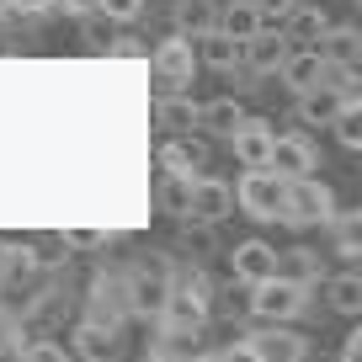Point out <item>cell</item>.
Instances as JSON below:
<instances>
[{
  "mask_svg": "<svg viewBox=\"0 0 362 362\" xmlns=\"http://www.w3.org/2000/svg\"><path fill=\"white\" fill-rule=\"evenodd\" d=\"M283 192H288V181L272 165H245V176H240V187H235V203H240L245 218L272 224V218L283 214Z\"/></svg>",
  "mask_w": 362,
  "mask_h": 362,
  "instance_id": "6da1fadb",
  "label": "cell"
},
{
  "mask_svg": "<svg viewBox=\"0 0 362 362\" xmlns=\"http://www.w3.org/2000/svg\"><path fill=\"white\" fill-rule=\"evenodd\" d=\"M240 357H250V362H304L309 357V341L298 336V330H288V325H277V320H261V330H250V336H240ZM229 351V357H235Z\"/></svg>",
  "mask_w": 362,
  "mask_h": 362,
  "instance_id": "7a4b0ae2",
  "label": "cell"
},
{
  "mask_svg": "<svg viewBox=\"0 0 362 362\" xmlns=\"http://www.w3.org/2000/svg\"><path fill=\"white\" fill-rule=\"evenodd\" d=\"M304 293H309V283H293V277H283V272H272V277L250 283V315L288 325L293 315H304Z\"/></svg>",
  "mask_w": 362,
  "mask_h": 362,
  "instance_id": "3957f363",
  "label": "cell"
},
{
  "mask_svg": "<svg viewBox=\"0 0 362 362\" xmlns=\"http://www.w3.org/2000/svg\"><path fill=\"white\" fill-rule=\"evenodd\" d=\"M336 214V192H330L325 181L315 176H298L288 181V192H283V224H325V218Z\"/></svg>",
  "mask_w": 362,
  "mask_h": 362,
  "instance_id": "277c9868",
  "label": "cell"
},
{
  "mask_svg": "<svg viewBox=\"0 0 362 362\" xmlns=\"http://www.w3.org/2000/svg\"><path fill=\"white\" fill-rule=\"evenodd\" d=\"M160 320H165V336H197L208 325L203 283H170L165 304H160Z\"/></svg>",
  "mask_w": 362,
  "mask_h": 362,
  "instance_id": "5b68a950",
  "label": "cell"
},
{
  "mask_svg": "<svg viewBox=\"0 0 362 362\" xmlns=\"http://www.w3.org/2000/svg\"><path fill=\"white\" fill-rule=\"evenodd\" d=\"M149 64H155V75L165 80L170 90H181V86H192V69H197V54H192V37L187 33H176V37H165V43L149 54Z\"/></svg>",
  "mask_w": 362,
  "mask_h": 362,
  "instance_id": "8992f818",
  "label": "cell"
},
{
  "mask_svg": "<svg viewBox=\"0 0 362 362\" xmlns=\"http://www.w3.org/2000/svg\"><path fill=\"white\" fill-rule=\"evenodd\" d=\"M229 208H235V192H229L218 176H203V170H197L192 197H187V218H192V224H218V218H229Z\"/></svg>",
  "mask_w": 362,
  "mask_h": 362,
  "instance_id": "52a82bcc",
  "label": "cell"
},
{
  "mask_svg": "<svg viewBox=\"0 0 362 362\" xmlns=\"http://www.w3.org/2000/svg\"><path fill=\"white\" fill-rule=\"evenodd\" d=\"M267 165L277 170V176H283V181L315 176V149H309V139H298V134H272Z\"/></svg>",
  "mask_w": 362,
  "mask_h": 362,
  "instance_id": "ba28073f",
  "label": "cell"
},
{
  "mask_svg": "<svg viewBox=\"0 0 362 362\" xmlns=\"http://www.w3.org/2000/svg\"><path fill=\"white\" fill-rule=\"evenodd\" d=\"M288 33H272L267 22L256 27V33L245 37V43H240V59H245L250 69H256V75H277V64H283V54H288Z\"/></svg>",
  "mask_w": 362,
  "mask_h": 362,
  "instance_id": "9c48e42d",
  "label": "cell"
},
{
  "mask_svg": "<svg viewBox=\"0 0 362 362\" xmlns=\"http://www.w3.org/2000/svg\"><path fill=\"white\" fill-rule=\"evenodd\" d=\"M165 293H170V267L155 261V267H144L134 283H128V309H134V315H160Z\"/></svg>",
  "mask_w": 362,
  "mask_h": 362,
  "instance_id": "30bf717a",
  "label": "cell"
},
{
  "mask_svg": "<svg viewBox=\"0 0 362 362\" xmlns=\"http://www.w3.org/2000/svg\"><path fill=\"white\" fill-rule=\"evenodd\" d=\"M272 134L277 128L267 123V117H240L235 128H229V144H235V155H240V165H267V149H272Z\"/></svg>",
  "mask_w": 362,
  "mask_h": 362,
  "instance_id": "8fae6325",
  "label": "cell"
},
{
  "mask_svg": "<svg viewBox=\"0 0 362 362\" xmlns=\"http://www.w3.org/2000/svg\"><path fill=\"white\" fill-rule=\"evenodd\" d=\"M229 267H235L240 283H261V277L277 272V250H272L267 240H240V245L229 250Z\"/></svg>",
  "mask_w": 362,
  "mask_h": 362,
  "instance_id": "7c38bea8",
  "label": "cell"
},
{
  "mask_svg": "<svg viewBox=\"0 0 362 362\" xmlns=\"http://www.w3.org/2000/svg\"><path fill=\"white\" fill-rule=\"evenodd\" d=\"M293 96H298V117H304L309 128H330L341 107L357 102V96H341V90H330V86H309V90H293Z\"/></svg>",
  "mask_w": 362,
  "mask_h": 362,
  "instance_id": "4fadbf2b",
  "label": "cell"
},
{
  "mask_svg": "<svg viewBox=\"0 0 362 362\" xmlns=\"http://www.w3.org/2000/svg\"><path fill=\"white\" fill-rule=\"evenodd\" d=\"M69 351L86 357V362H102V357H112V351H117V330L102 325V320H80L75 336H69Z\"/></svg>",
  "mask_w": 362,
  "mask_h": 362,
  "instance_id": "5bb4252c",
  "label": "cell"
},
{
  "mask_svg": "<svg viewBox=\"0 0 362 362\" xmlns=\"http://www.w3.org/2000/svg\"><path fill=\"white\" fill-rule=\"evenodd\" d=\"M320 48H288L283 54V64H277V75H283V86L288 90H309V86H320Z\"/></svg>",
  "mask_w": 362,
  "mask_h": 362,
  "instance_id": "9a60e30c",
  "label": "cell"
},
{
  "mask_svg": "<svg viewBox=\"0 0 362 362\" xmlns=\"http://www.w3.org/2000/svg\"><path fill=\"white\" fill-rule=\"evenodd\" d=\"M288 43H298V48H320V37H325V27H330V16L320 11V6H288Z\"/></svg>",
  "mask_w": 362,
  "mask_h": 362,
  "instance_id": "2e32d148",
  "label": "cell"
},
{
  "mask_svg": "<svg viewBox=\"0 0 362 362\" xmlns=\"http://www.w3.org/2000/svg\"><path fill=\"white\" fill-rule=\"evenodd\" d=\"M160 165L165 170H208V139H170V144H160Z\"/></svg>",
  "mask_w": 362,
  "mask_h": 362,
  "instance_id": "e0dca14e",
  "label": "cell"
},
{
  "mask_svg": "<svg viewBox=\"0 0 362 362\" xmlns=\"http://www.w3.org/2000/svg\"><path fill=\"white\" fill-rule=\"evenodd\" d=\"M214 27H218V33H229L235 43H245V37L261 27V11L250 6V0H229L224 11H214Z\"/></svg>",
  "mask_w": 362,
  "mask_h": 362,
  "instance_id": "ac0fdd59",
  "label": "cell"
},
{
  "mask_svg": "<svg viewBox=\"0 0 362 362\" xmlns=\"http://www.w3.org/2000/svg\"><path fill=\"white\" fill-rule=\"evenodd\" d=\"M320 54H325V59H341V64H362V33H357L351 22L325 27V37H320Z\"/></svg>",
  "mask_w": 362,
  "mask_h": 362,
  "instance_id": "d6986e66",
  "label": "cell"
},
{
  "mask_svg": "<svg viewBox=\"0 0 362 362\" xmlns=\"http://www.w3.org/2000/svg\"><path fill=\"white\" fill-rule=\"evenodd\" d=\"M197 43H203V64H208V69H224V75H229V69L240 64V43H235L229 33H218V27H208Z\"/></svg>",
  "mask_w": 362,
  "mask_h": 362,
  "instance_id": "ffe728a7",
  "label": "cell"
},
{
  "mask_svg": "<svg viewBox=\"0 0 362 362\" xmlns=\"http://www.w3.org/2000/svg\"><path fill=\"white\" fill-rule=\"evenodd\" d=\"M325 298L336 315H362V277L357 272H341V277H330L325 283Z\"/></svg>",
  "mask_w": 362,
  "mask_h": 362,
  "instance_id": "44dd1931",
  "label": "cell"
},
{
  "mask_svg": "<svg viewBox=\"0 0 362 362\" xmlns=\"http://www.w3.org/2000/svg\"><path fill=\"white\" fill-rule=\"evenodd\" d=\"M330 240H336V256H362V214H330Z\"/></svg>",
  "mask_w": 362,
  "mask_h": 362,
  "instance_id": "7402d4cb",
  "label": "cell"
},
{
  "mask_svg": "<svg viewBox=\"0 0 362 362\" xmlns=\"http://www.w3.org/2000/svg\"><path fill=\"white\" fill-rule=\"evenodd\" d=\"M240 102L235 96H218V102H208V107H197V128H208V134H229V128L240 123Z\"/></svg>",
  "mask_w": 362,
  "mask_h": 362,
  "instance_id": "603a6c76",
  "label": "cell"
},
{
  "mask_svg": "<svg viewBox=\"0 0 362 362\" xmlns=\"http://www.w3.org/2000/svg\"><path fill=\"white\" fill-rule=\"evenodd\" d=\"M283 277H293V283H320V250H309V245H293V250H283Z\"/></svg>",
  "mask_w": 362,
  "mask_h": 362,
  "instance_id": "cb8c5ba5",
  "label": "cell"
},
{
  "mask_svg": "<svg viewBox=\"0 0 362 362\" xmlns=\"http://www.w3.org/2000/svg\"><path fill=\"white\" fill-rule=\"evenodd\" d=\"M192 176L197 170H165V187H160V203L176 218H187V197H192Z\"/></svg>",
  "mask_w": 362,
  "mask_h": 362,
  "instance_id": "d4e9b609",
  "label": "cell"
},
{
  "mask_svg": "<svg viewBox=\"0 0 362 362\" xmlns=\"http://www.w3.org/2000/svg\"><path fill=\"white\" fill-rule=\"evenodd\" d=\"M155 117H160V128H197V107L187 102V96H165V102H155Z\"/></svg>",
  "mask_w": 362,
  "mask_h": 362,
  "instance_id": "484cf974",
  "label": "cell"
},
{
  "mask_svg": "<svg viewBox=\"0 0 362 362\" xmlns=\"http://www.w3.org/2000/svg\"><path fill=\"white\" fill-rule=\"evenodd\" d=\"M320 86L341 90V96H357V64H341V59H320Z\"/></svg>",
  "mask_w": 362,
  "mask_h": 362,
  "instance_id": "4316f807",
  "label": "cell"
},
{
  "mask_svg": "<svg viewBox=\"0 0 362 362\" xmlns=\"http://www.w3.org/2000/svg\"><path fill=\"white\" fill-rule=\"evenodd\" d=\"M33 267H37V256L33 250H16V245H6L0 250V283H22V277H33Z\"/></svg>",
  "mask_w": 362,
  "mask_h": 362,
  "instance_id": "83f0119b",
  "label": "cell"
},
{
  "mask_svg": "<svg viewBox=\"0 0 362 362\" xmlns=\"http://www.w3.org/2000/svg\"><path fill=\"white\" fill-rule=\"evenodd\" d=\"M176 22H181V33L203 37L208 27H214V6H208V0H181V6H176Z\"/></svg>",
  "mask_w": 362,
  "mask_h": 362,
  "instance_id": "f1b7e54d",
  "label": "cell"
},
{
  "mask_svg": "<svg viewBox=\"0 0 362 362\" xmlns=\"http://www.w3.org/2000/svg\"><path fill=\"white\" fill-rule=\"evenodd\" d=\"M96 11H102L107 22H134V16L144 11V0H96Z\"/></svg>",
  "mask_w": 362,
  "mask_h": 362,
  "instance_id": "f546056e",
  "label": "cell"
},
{
  "mask_svg": "<svg viewBox=\"0 0 362 362\" xmlns=\"http://www.w3.org/2000/svg\"><path fill=\"white\" fill-rule=\"evenodd\" d=\"M64 245L69 250H96V245H107V235H96V229H64Z\"/></svg>",
  "mask_w": 362,
  "mask_h": 362,
  "instance_id": "4dcf8cb0",
  "label": "cell"
},
{
  "mask_svg": "<svg viewBox=\"0 0 362 362\" xmlns=\"http://www.w3.org/2000/svg\"><path fill=\"white\" fill-rule=\"evenodd\" d=\"M16 357H27V362H59V357H64V346H54V341H33V346H22Z\"/></svg>",
  "mask_w": 362,
  "mask_h": 362,
  "instance_id": "1f68e13d",
  "label": "cell"
},
{
  "mask_svg": "<svg viewBox=\"0 0 362 362\" xmlns=\"http://www.w3.org/2000/svg\"><path fill=\"white\" fill-rule=\"evenodd\" d=\"M250 6L261 11V22H272V16H288V6H293V0H250Z\"/></svg>",
  "mask_w": 362,
  "mask_h": 362,
  "instance_id": "d6a6232c",
  "label": "cell"
},
{
  "mask_svg": "<svg viewBox=\"0 0 362 362\" xmlns=\"http://www.w3.org/2000/svg\"><path fill=\"white\" fill-rule=\"evenodd\" d=\"M86 37H90L96 48H107V43H112V33H107V16H102V22H86Z\"/></svg>",
  "mask_w": 362,
  "mask_h": 362,
  "instance_id": "836d02e7",
  "label": "cell"
},
{
  "mask_svg": "<svg viewBox=\"0 0 362 362\" xmlns=\"http://www.w3.org/2000/svg\"><path fill=\"white\" fill-rule=\"evenodd\" d=\"M341 357H346V362H357V357H362V330H351V336H346V346H341Z\"/></svg>",
  "mask_w": 362,
  "mask_h": 362,
  "instance_id": "e575fe53",
  "label": "cell"
},
{
  "mask_svg": "<svg viewBox=\"0 0 362 362\" xmlns=\"http://www.w3.org/2000/svg\"><path fill=\"white\" fill-rule=\"evenodd\" d=\"M107 48H112V54H123V59H139V54H144V48H139L134 37H123V43H107Z\"/></svg>",
  "mask_w": 362,
  "mask_h": 362,
  "instance_id": "d590c367",
  "label": "cell"
},
{
  "mask_svg": "<svg viewBox=\"0 0 362 362\" xmlns=\"http://www.w3.org/2000/svg\"><path fill=\"white\" fill-rule=\"evenodd\" d=\"M16 11H43V6H54V0H11Z\"/></svg>",
  "mask_w": 362,
  "mask_h": 362,
  "instance_id": "8d00e7d4",
  "label": "cell"
}]
</instances>
